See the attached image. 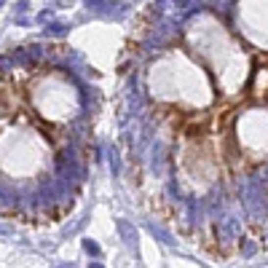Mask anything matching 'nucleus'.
I'll return each mask as SVG.
<instances>
[{"label": "nucleus", "mask_w": 268, "mask_h": 268, "mask_svg": "<svg viewBox=\"0 0 268 268\" xmlns=\"http://www.w3.org/2000/svg\"><path fill=\"white\" fill-rule=\"evenodd\" d=\"M118 228H121V233L126 236V242H129V244H134V242H137V233L132 231V228H129V223H123V220H121V223H118Z\"/></svg>", "instance_id": "obj_1"}, {"label": "nucleus", "mask_w": 268, "mask_h": 268, "mask_svg": "<svg viewBox=\"0 0 268 268\" xmlns=\"http://www.w3.org/2000/svg\"><path fill=\"white\" fill-rule=\"evenodd\" d=\"M86 252H91V255H99V247H97V244H91V242H86Z\"/></svg>", "instance_id": "obj_2"}, {"label": "nucleus", "mask_w": 268, "mask_h": 268, "mask_svg": "<svg viewBox=\"0 0 268 268\" xmlns=\"http://www.w3.org/2000/svg\"><path fill=\"white\" fill-rule=\"evenodd\" d=\"M255 252V244H244V255H252Z\"/></svg>", "instance_id": "obj_3"}, {"label": "nucleus", "mask_w": 268, "mask_h": 268, "mask_svg": "<svg viewBox=\"0 0 268 268\" xmlns=\"http://www.w3.org/2000/svg\"><path fill=\"white\" fill-rule=\"evenodd\" d=\"M91 268H102V266H99V263H94V266H91Z\"/></svg>", "instance_id": "obj_4"}]
</instances>
